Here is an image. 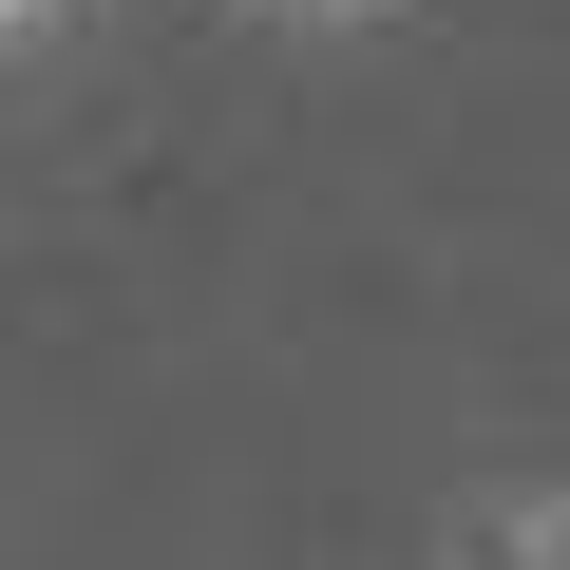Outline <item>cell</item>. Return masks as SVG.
Instances as JSON below:
<instances>
[{
	"label": "cell",
	"instance_id": "3",
	"mask_svg": "<svg viewBox=\"0 0 570 570\" xmlns=\"http://www.w3.org/2000/svg\"><path fill=\"white\" fill-rule=\"evenodd\" d=\"M39 20H77V0H0V39H39Z\"/></svg>",
	"mask_w": 570,
	"mask_h": 570
},
{
	"label": "cell",
	"instance_id": "2",
	"mask_svg": "<svg viewBox=\"0 0 570 570\" xmlns=\"http://www.w3.org/2000/svg\"><path fill=\"white\" fill-rule=\"evenodd\" d=\"M266 20H305V39H362V20H400V0H266Z\"/></svg>",
	"mask_w": 570,
	"mask_h": 570
},
{
	"label": "cell",
	"instance_id": "1",
	"mask_svg": "<svg viewBox=\"0 0 570 570\" xmlns=\"http://www.w3.org/2000/svg\"><path fill=\"white\" fill-rule=\"evenodd\" d=\"M438 570H570V494H475L438 532Z\"/></svg>",
	"mask_w": 570,
	"mask_h": 570
}]
</instances>
